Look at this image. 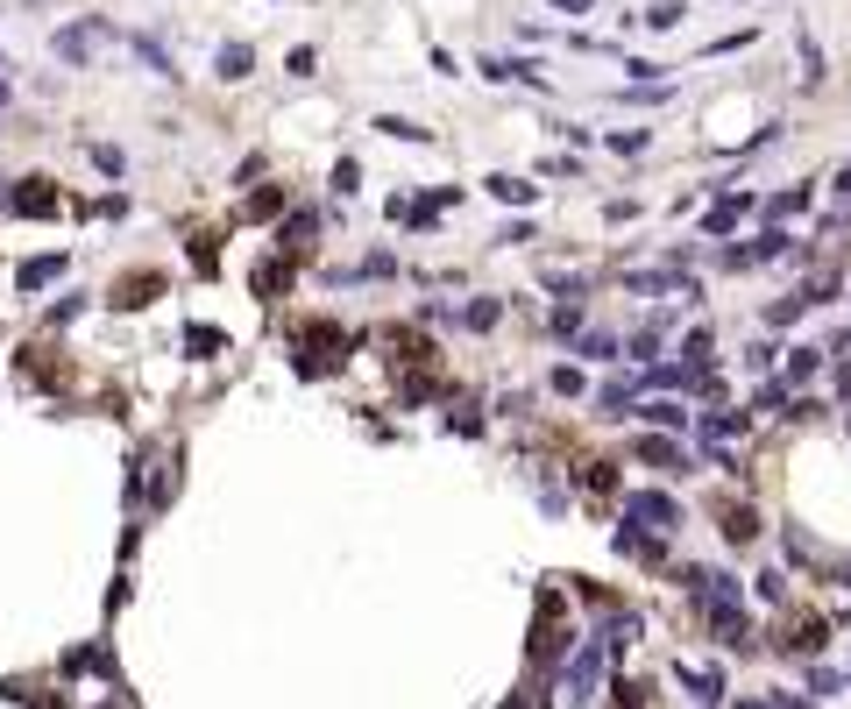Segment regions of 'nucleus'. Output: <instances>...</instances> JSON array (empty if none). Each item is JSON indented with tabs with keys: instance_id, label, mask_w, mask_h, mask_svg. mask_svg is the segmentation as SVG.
<instances>
[{
	"instance_id": "nucleus-18",
	"label": "nucleus",
	"mask_w": 851,
	"mask_h": 709,
	"mask_svg": "<svg viewBox=\"0 0 851 709\" xmlns=\"http://www.w3.org/2000/svg\"><path fill=\"white\" fill-rule=\"evenodd\" d=\"M681 15H688L681 0H660V8H646V29H681Z\"/></svg>"
},
{
	"instance_id": "nucleus-14",
	"label": "nucleus",
	"mask_w": 851,
	"mask_h": 709,
	"mask_svg": "<svg viewBox=\"0 0 851 709\" xmlns=\"http://www.w3.org/2000/svg\"><path fill=\"white\" fill-rule=\"evenodd\" d=\"M632 639H639V617H632V610H617V617L603 624V646H632Z\"/></svg>"
},
{
	"instance_id": "nucleus-28",
	"label": "nucleus",
	"mask_w": 851,
	"mask_h": 709,
	"mask_svg": "<svg viewBox=\"0 0 851 709\" xmlns=\"http://www.w3.org/2000/svg\"><path fill=\"white\" fill-rule=\"evenodd\" d=\"M277 206H284V192H256V199H249V220H270Z\"/></svg>"
},
{
	"instance_id": "nucleus-6",
	"label": "nucleus",
	"mask_w": 851,
	"mask_h": 709,
	"mask_svg": "<svg viewBox=\"0 0 851 709\" xmlns=\"http://www.w3.org/2000/svg\"><path fill=\"white\" fill-rule=\"evenodd\" d=\"M596 674H603V646H582V653L568 660V702H589Z\"/></svg>"
},
{
	"instance_id": "nucleus-8",
	"label": "nucleus",
	"mask_w": 851,
	"mask_h": 709,
	"mask_svg": "<svg viewBox=\"0 0 851 709\" xmlns=\"http://www.w3.org/2000/svg\"><path fill=\"white\" fill-rule=\"evenodd\" d=\"M483 71H490V78H518V86H532V93H547V71H539L532 57H483Z\"/></svg>"
},
{
	"instance_id": "nucleus-16",
	"label": "nucleus",
	"mask_w": 851,
	"mask_h": 709,
	"mask_svg": "<svg viewBox=\"0 0 851 709\" xmlns=\"http://www.w3.org/2000/svg\"><path fill=\"white\" fill-rule=\"evenodd\" d=\"M617 554H632V561H660V539H639V532H617Z\"/></svg>"
},
{
	"instance_id": "nucleus-27",
	"label": "nucleus",
	"mask_w": 851,
	"mask_h": 709,
	"mask_svg": "<svg viewBox=\"0 0 851 709\" xmlns=\"http://www.w3.org/2000/svg\"><path fill=\"white\" fill-rule=\"evenodd\" d=\"M802 305H809V298H781V305H766V320H773V327H788V320H795Z\"/></svg>"
},
{
	"instance_id": "nucleus-26",
	"label": "nucleus",
	"mask_w": 851,
	"mask_h": 709,
	"mask_svg": "<svg viewBox=\"0 0 851 709\" xmlns=\"http://www.w3.org/2000/svg\"><path fill=\"white\" fill-rule=\"evenodd\" d=\"M554 390H561V398H582V369L561 362V369H554Z\"/></svg>"
},
{
	"instance_id": "nucleus-19",
	"label": "nucleus",
	"mask_w": 851,
	"mask_h": 709,
	"mask_svg": "<svg viewBox=\"0 0 851 709\" xmlns=\"http://www.w3.org/2000/svg\"><path fill=\"white\" fill-rule=\"evenodd\" d=\"M93 164H100V171H107V178H121V171H128V156H121V149H114V142H93Z\"/></svg>"
},
{
	"instance_id": "nucleus-17",
	"label": "nucleus",
	"mask_w": 851,
	"mask_h": 709,
	"mask_svg": "<svg viewBox=\"0 0 851 709\" xmlns=\"http://www.w3.org/2000/svg\"><path fill=\"white\" fill-rule=\"evenodd\" d=\"M497 312H504V305H497V298H476V305H469V312H461V320H469V327H476V334H490V327H497Z\"/></svg>"
},
{
	"instance_id": "nucleus-3",
	"label": "nucleus",
	"mask_w": 851,
	"mask_h": 709,
	"mask_svg": "<svg viewBox=\"0 0 851 709\" xmlns=\"http://www.w3.org/2000/svg\"><path fill=\"white\" fill-rule=\"evenodd\" d=\"M639 461L660 468V476H695V454H688L681 440H667V433H646V440H639Z\"/></svg>"
},
{
	"instance_id": "nucleus-30",
	"label": "nucleus",
	"mask_w": 851,
	"mask_h": 709,
	"mask_svg": "<svg viewBox=\"0 0 851 709\" xmlns=\"http://www.w3.org/2000/svg\"><path fill=\"white\" fill-rule=\"evenodd\" d=\"M738 709H766V702H738Z\"/></svg>"
},
{
	"instance_id": "nucleus-13",
	"label": "nucleus",
	"mask_w": 851,
	"mask_h": 709,
	"mask_svg": "<svg viewBox=\"0 0 851 709\" xmlns=\"http://www.w3.org/2000/svg\"><path fill=\"white\" fill-rule=\"evenodd\" d=\"M135 57H142L149 71H157V78H178V64H171V50H164L157 36H135Z\"/></svg>"
},
{
	"instance_id": "nucleus-1",
	"label": "nucleus",
	"mask_w": 851,
	"mask_h": 709,
	"mask_svg": "<svg viewBox=\"0 0 851 709\" xmlns=\"http://www.w3.org/2000/svg\"><path fill=\"white\" fill-rule=\"evenodd\" d=\"M625 518L632 525H646V532H681V504L674 497H660V490H625Z\"/></svg>"
},
{
	"instance_id": "nucleus-7",
	"label": "nucleus",
	"mask_w": 851,
	"mask_h": 709,
	"mask_svg": "<svg viewBox=\"0 0 851 709\" xmlns=\"http://www.w3.org/2000/svg\"><path fill=\"white\" fill-rule=\"evenodd\" d=\"M249 71H256V50H249V43H220V50H213V78H227V86H242Z\"/></svg>"
},
{
	"instance_id": "nucleus-23",
	"label": "nucleus",
	"mask_w": 851,
	"mask_h": 709,
	"mask_svg": "<svg viewBox=\"0 0 851 709\" xmlns=\"http://www.w3.org/2000/svg\"><path fill=\"white\" fill-rule=\"evenodd\" d=\"M610 149H617V156H639V149H646V128H617Z\"/></svg>"
},
{
	"instance_id": "nucleus-20",
	"label": "nucleus",
	"mask_w": 851,
	"mask_h": 709,
	"mask_svg": "<svg viewBox=\"0 0 851 709\" xmlns=\"http://www.w3.org/2000/svg\"><path fill=\"white\" fill-rule=\"evenodd\" d=\"M376 128H383V135H405V142H426V135H433V128H419V121H398V114H383Z\"/></svg>"
},
{
	"instance_id": "nucleus-2",
	"label": "nucleus",
	"mask_w": 851,
	"mask_h": 709,
	"mask_svg": "<svg viewBox=\"0 0 851 709\" xmlns=\"http://www.w3.org/2000/svg\"><path fill=\"white\" fill-rule=\"evenodd\" d=\"M57 206H64V192L50 178H15L8 185V213H22V220H50Z\"/></svg>"
},
{
	"instance_id": "nucleus-9",
	"label": "nucleus",
	"mask_w": 851,
	"mask_h": 709,
	"mask_svg": "<svg viewBox=\"0 0 851 709\" xmlns=\"http://www.w3.org/2000/svg\"><path fill=\"white\" fill-rule=\"evenodd\" d=\"M157 291H164V277H157V270H142V277H121V284H114V305H149Z\"/></svg>"
},
{
	"instance_id": "nucleus-24",
	"label": "nucleus",
	"mask_w": 851,
	"mask_h": 709,
	"mask_svg": "<svg viewBox=\"0 0 851 709\" xmlns=\"http://www.w3.org/2000/svg\"><path fill=\"white\" fill-rule=\"evenodd\" d=\"M752 36H759V29H731V36H717V43H710V57H731V50H745Z\"/></svg>"
},
{
	"instance_id": "nucleus-4",
	"label": "nucleus",
	"mask_w": 851,
	"mask_h": 709,
	"mask_svg": "<svg viewBox=\"0 0 851 709\" xmlns=\"http://www.w3.org/2000/svg\"><path fill=\"white\" fill-rule=\"evenodd\" d=\"M100 36H107V22H71V29H57V57L64 64H93Z\"/></svg>"
},
{
	"instance_id": "nucleus-5",
	"label": "nucleus",
	"mask_w": 851,
	"mask_h": 709,
	"mask_svg": "<svg viewBox=\"0 0 851 709\" xmlns=\"http://www.w3.org/2000/svg\"><path fill=\"white\" fill-rule=\"evenodd\" d=\"M632 412H639L646 426H660V433H688V426H695V412H688L681 398H653V405H632Z\"/></svg>"
},
{
	"instance_id": "nucleus-15",
	"label": "nucleus",
	"mask_w": 851,
	"mask_h": 709,
	"mask_svg": "<svg viewBox=\"0 0 851 709\" xmlns=\"http://www.w3.org/2000/svg\"><path fill=\"white\" fill-rule=\"evenodd\" d=\"M731 433H745V412H710L703 419V440H731Z\"/></svg>"
},
{
	"instance_id": "nucleus-11",
	"label": "nucleus",
	"mask_w": 851,
	"mask_h": 709,
	"mask_svg": "<svg viewBox=\"0 0 851 709\" xmlns=\"http://www.w3.org/2000/svg\"><path fill=\"white\" fill-rule=\"evenodd\" d=\"M724 539H731V546H752V539H759V511H752V504H731V511H724Z\"/></svg>"
},
{
	"instance_id": "nucleus-29",
	"label": "nucleus",
	"mask_w": 851,
	"mask_h": 709,
	"mask_svg": "<svg viewBox=\"0 0 851 709\" xmlns=\"http://www.w3.org/2000/svg\"><path fill=\"white\" fill-rule=\"evenodd\" d=\"M185 348H192V355H213V348H220V334H213V327H192V334H185Z\"/></svg>"
},
{
	"instance_id": "nucleus-21",
	"label": "nucleus",
	"mask_w": 851,
	"mask_h": 709,
	"mask_svg": "<svg viewBox=\"0 0 851 709\" xmlns=\"http://www.w3.org/2000/svg\"><path fill=\"white\" fill-rule=\"evenodd\" d=\"M738 213H745V199H738V206H731V199H724V206H717V213H710V220H703V227H710V234H731V227H738Z\"/></svg>"
},
{
	"instance_id": "nucleus-10",
	"label": "nucleus",
	"mask_w": 851,
	"mask_h": 709,
	"mask_svg": "<svg viewBox=\"0 0 851 709\" xmlns=\"http://www.w3.org/2000/svg\"><path fill=\"white\" fill-rule=\"evenodd\" d=\"M483 185H490L497 206H532V199H539V192H532L525 178H511V171H497V178H483Z\"/></svg>"
},
{
	"instance_id": "nucleus-31",
	"label": "nucleus",
	"mask_w": 851,
	"mask_h": 709,
	"mask_svg": "<svg viewBox=\"0 0 851 709\" xmlns=\"http://www.w3.org/2000/svg\"><path fill=\"white\" fill-rule=\"evenodd\" d=\"M0 100H8V78H0Z\"/></svg>"
},
{
	"instance_id": "nucleus-25",
	"label": "nucleus",
	"mask_w": 851,
	"mask_h": 709,
	"mask_svg": "<svg viewBox=\"0 0 851 709\" xmlns=\"http://www.w3.org/2000/svg\"><path fill=\"white\" fill-rule=\"evenodd\" d=\"M582 355H589V362H617V341H610V334H589Z\"/></svg>"
},
{
	"instance_id": "nucleus-22",
	"label": "nucleus",
	"mask_w": 851,
	"mask_h": 709,
	"mask_svg": "<svg viewBox=\"0 0 851 709\" xmlns=\"http://www.w3.org/2000/svg\"><path fill=\"white\" fill-rule=\"evenodd\" d=\"M816 362H823L816 348H795V355H788V383H802V376H816Z\"/></svg>"
},
{
	"instance_id": "nucleus-12",
	"label": "nucleus",
	"mask_w": 851,
	"mask_h": 709,
	"mask_svg": "<svg viewBox=\"0 0 851 709\" xmlns=\"http://www.w3.org/2000/svg\"><path fill=\"white\" fill-rule=\"evenodd\" d=\"M50 277H64V256H36V263H22V270H15V284H22V291H43Z\"/></svg>"
}]
</instances>
